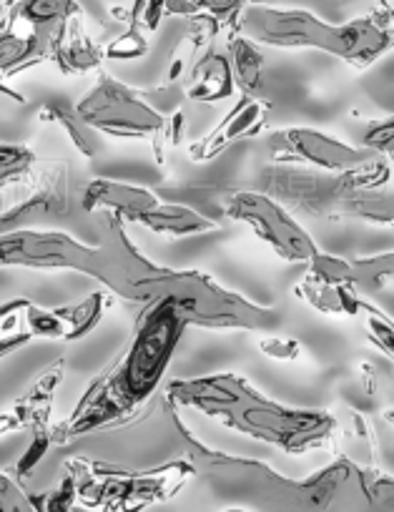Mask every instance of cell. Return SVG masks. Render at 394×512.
Listing matches in <instances>:
<instances>
[{
  "label": "cell",
  "mask_w": 394,
  "mask_h": 512,
  "mask_svg": "<svg viewBox=\"0 0 394 512\" xmlns=\"http://www.w3.org/2000/svg\"><path fill=\"white\" fill-rule=\"evenodd\" d=\"M186 329L189 324L174 302L151 299L123 352L88 384L68 420L51 427L53 445H68L134 417L164 382Z\"/></svg>",
  "instance_id": "6da1fadb"
},
{
  "label": "cell",
  "mask_w": 394,
  "mask_h": 512,
  "mask_svg": "<svg viewBox=\"0 0 394 512\" xmlns=\"http://www.w3.org/2000/svg\"><path fill=\"white\" fill-rule=\"evenodd\" d=\"M108 239L88 246L63 231L13 229L0 234V269H46V272H78L98 279L108 292L126 302L149 304L161 299L171 267L149 262L123 231L121 219L103 214Z\"/></svg>",
  "instance_id": "7a4b0ae2"
},
{
  "label": "cell",
  "mask_w": 394,
  "mask_h": 512,
  "mask_svg": "<svg viewBox=\"0 0 394 512\" xmlns=\"http://www.w3.org/2000/svg\"><path fill=\"white\" fill-rule=\"evenodd\" d=\"M166 397L171 405L201 412L229 430L269 442L289 455L332 445L337 430V420L329 412L279 405L254 390L249 379L231 372L176 379L169 384Z\"/></svg>",
  "instance_id": "3957f363"
},
{
  "label": "cell",
  "mask_w": 394,
  "mask_h": 512,
  "mask_svg": "<svg viewBox=\"0 0 394 512\" xmlns=\"http://www.w3.org/2000/svg\"><path fill=\"white\" fill-rule=\"evenodd\" d=\"M236 33L256 46L314 48L354 68H367L392 51V3L382 0L372 16L347 23L322 21L309 8L246 6Z\"/></svg>",
  "instance_id": "277c9868"
},
{
  "label": "cell",
  "mask_w": 394,
  "mask_h": 512,
  "mask_svg": "<svg viewBox=\"0 0 394 512\" xmlns=\"http://www.w3.org/2000/svg\"><path fill=\"white\" fill-rule=\"evenodd\" d=\"M66 475L73 480L76 502L86 507L154 505L174 497L196 475L191 460H176L151 470H128L103 462L68 460Z\"/></svg>",
  "instance_id": "5b68a950"
},
{
  "label": "cell",
  "mask_w": 394,
  "mask_h": 512,
  "mask_svg": "<svg viewBox=\"0 0 394 512\" xmlns=\"http://www.w3.org/2000/svg\"><path fill=\"white\" fill-rule=\"evenodd\" d=\"M174 302L186 324L206 329H269L277 324L272 307L249 302L241 294L221 287L214 277L189 269H174L164 297Z\"/></svg>",
  "instance_id": "8992f818"
},
{
  "label": "cell",
  "mask_w": 394,
  "mask_h": 512,
  "mask_svg": "<svg viewBox=\"0 0 394 512\" xmlns=\"http://www.w3.org/2000/svg\"><path fill=\"white\" fill-rule=\"evenodd\" d=\"M76 118L113 139H154L166 116L144 101L139 91L108 73H98L93 88L76 103Z\"/></svg>",
  "instance_id": "52a82bcc"
},
{
  "label": "cell",
  "mask_w": 394,
  "mask_h": 512,
  "mask_svg": "<svg viewBox=\"0 0 394 512\" xmlns=\"http://www.w3.org/2000/svg\"><path fill=\"white\" fill-rule=\"evenodd\" d=\"M221 216H229L231 221L246 224L279 259L284 262H312L319 246L309 236V231L292 216V211L284 209L277 199L256 191H234L226 194L221 204Z\"/></svg>",
  "instance_id": "ba28073f"
},
{
  "label": "cell",
  "mask_w": 394,
  "mask_h": 512,
  "mask_svg": "<svg viewBox=\"0 0 394 512\" xmlns=\"http://www.w3.org/2000/svg\"><path fill=\"white\" fill-rule=\"evenodd\" d=\"M269 156L277 164H304L327 174H342L364 161L374 159V154L364 149L344 144L334 136L314 131V128H282L269 136Z\"/></svg>",
  "instance_id": "9c48e42d"
},
{
  "label": "cell",
  "mask_w": 394,
  "mask_h": 512,
  "mask_svg": "<svg viewBox=\"0 0 394 512\" xmlns=\"http://www.w3.org/2000/svg\"><path fill=\"white\" fill-rule=\"evenodd\" d=\"M66 26L33 28L11 18L6 8L0 6V81H8L28 68L53 61V53Z\"/></svg>",
  "instance_id": "30bf717a"
},
{
  "label": "cell",
  "mask_w": 394,
  "mask_h": 512,
  "mask_svg": "<svg viewBox=\"0 0 394 512\" xmlns=\"http://www.w3.org/2000/svg\"><path fill=\"white\" fill-rule=\"evenodd\" d=\"M269 111H272V103L267 98L241 96L209 134L189 144V159L194 164H206V161H214L216 156L224 154L229 146L254 139L267 128Z\"/></svg>",
  "instance_id": "8fae6325"
},
{
  "label": "cell",
  "mask_w": 394,
  "mask_h": 512,
  "mask_svg": "<svg viewBox=\"0 0 394 512\" xmlns=\"http://www.w3.org/2000/svg\"><path fill=\"white\" fill-rule=\"evenodd\" d=\"M111 307V299L103 292H93L83 302L71 307H38L28 304L26 329L33 339H56V342H78L88 337L101 324L103 314Z\"/></svg>",
  "instance_id": "7c38bea8"
},
{
  "label": "cell",
  "mask_w": 394,
  "mask_h": 512,
  "mask_svg": "<svg viewBox=\"0 0 394 512\" xmlns=\"http://www.w3.org/2000/svg\"><path fill=\"white\" fill-rule=\"evenodd\" d=\"M159 201V196L151 189L123 181L96 179L83 189V209L91 214H113L121 221H131L141 211L151 209Z\"/></svg>",
  "instance_id": "4fadbf2b"
},
{
  "label": "cell",
  "mask_w": 394,
  "mask_h": 512,
  "mask_svg": "<svg viewBox=\"0 0 394 512\" xmlns=\"http://www.w3.org/2000/svg\"><path fill=\"white\" fill-rule=\"evenodd\" d=\"M134 224L144 226L151 234L161 236H196V234H209V231L219 229V221L209 219L204 211L194 209V206L176 204V201L159 199L151 209L141 211L134 216Z\"/></svg>",
  "instance_id": "5bb4252c"
},
{
  "label": "cell",
  "mask_w": 394,
  "mask_h": 512,
  "mask_svg": "<svg viewBox=\"0 0 394 512\" xmlns=\"http://www.w3.org/2000/svg\"><path fill=\"white\" fill-rule=\"evenodd\" d=\"M236 83L226 53L209 51L191 66L186 96L199 103H219L234 93Z\"/></svg>",
  "instance_id": "9a60e30c"
},
{
  "label": "cell",
  "mask_w": 394,
  "mask_h": 512,
  "mask_svg": "<svg viewBox=\"0 0 394 512\" xmlns=\"http://www.w3.org/2000/svg\"><path fill=\"white\" fill-rule=\"evenodd\" d=\"M53 63L66 76H83V73L98 71L103 63V48L93 43V38L83 31L81 16H73L58 41Z\"/></svg>",
  "instance_id": "2e32d148"
},
{
  "label": "cell",
  "mask_w": 394,
  "mask_h": 512,
  "mask_svg": "<svg viewBox=\"0 0 394 512\" xmlns=\"http://www.w3.org/2000/svg\"><path fill=\"white\" fill-rule=\"evenodd\" d=\"M294 292L309 307H314L322 314H329V317H362L364 309L369 307V302H364L359 289L349 287V284H324L304 277L294 287Z\"/></svg>",
  "instance_id": "e0dca14e"
},
{
  "label": "cell",
  "mask_w": 394,
  "mask_h": 512,
  "mask_svg": "<svg viewBox=\"0 0 394 512\" xmlns=\"http://www.w3.org/2000/svg\"><path fill=\"white\" fill-rule=\"evenodd\" d=\"M63 377H66V359H56V362L48 364L38 374L36 382L26 390V395L13 402L16 410L23 415V420H26L28 430L48 425L53 410V397H56L58 387L63 384Z\"/></svg>",
  "instance_id": "ac0fdd59"
},
{
  "label": "cell",
  "mask_w": 394,
  "mask_h": 512,
  "mask_svg": "<svg viewBox=\"0 0 394 512\" xmlns=\"http://www.w3.org/2000/svg\"><path fill=\"white\" fill-rule=\"evenodd\" d=\"M6 13L33 28H63L73 16H83L78 0H8Z\"/></svg>",
  "instance_id": "d6986e66"
},
{
  "label": "cell",
  "mask_w": 394,
  "mask_h": 512,
  "mask_svg": "<svg viewBox=\"0 0 394 512\" xmlns=\"http://www.w3.org/2000/svg\"><path fill=\"white\" fill-rule=\"evenodd\" d=\"M226 58H229L231 76H234V83L241 88V93L256 96L261 81H264V56H261L259 46L241 33H231Z\"/></svg>",
  "instance_id": "ffe728a7"
},
{
  "label": "cell",
  "mask_w": 394,
  "mask_h": 512,
  "mask_svg": "<svg viewBox=\"0 0 394 512\" xmlns=\"http://www.w3.org/2000/svg\"><path fill=\"white\" fill-rule=\"evenodd\" d=\"M28 304H31V299L26 297L0 304V359L23 349L33 339L26 329Z\"/></svg>",
  "instance_id": "44dd1931"
},
{
  "label": "cell",
  "mask_w": 394,
  "mask_h": 512,
  "mask_svg": "<svg viewBox=\"0 0 394 512\" xmlns=\"http://www.w3.org/2000/svg\"><path fill=\"white\" fill-rule=\"evenodd\" d=\"M38 156L28 146L0 144V191L16 189L33 174Z\"/></svg>",
  "instance_id": "7402d4cb"
},
{
  "label": "cell",
  "mask_w": 394,
  "mask_h": 512,
  "mask_svg": "<svg viewBox=\"0 0 394 512\" xmlns=\"http://www.w3.org/2000/svg\"><path fill=\"white\" fill-rule=\"evenodd\" d=\"M146 53H149V38L136 26H128L126 33L103 46V58L108 61H139Z\"/></svg>",
  "instance_id": "603a6c76"
},
{
  "label": "cell",
  "mask_w": 394,
  "mask_h": 512,
  "mask_svg": "<svg viewBox=\"0 0 394 512\" xmlns=\"http://www.w3.org/2000/svg\"><path fill=\"white\" fill-rule=\"evenodd\" d=\"M38 118L41 121H48V123H56V126H61L63 131H66V136L71 139V144L76 146L78 151H81L83 156H88V159H93V154H96V149H93L91 139H88V134L83 131L81 121L73 116H68L63 108L58 106H43L41 113H38Z\"/></svg>",
  "instance_id": "cb8c5ba5"
},
{
  "label": "cell",
  "mask_w": 394,
  "mask_h": 512,
  "mask_svg": "<svg viewBox=\"0 0 394 512\" xmlns=\"http://www.w3.org/2000/svg\"><path fill=\"white\" fill-rule=\"evenodd\" d=\"M31 432H33L31 445H28L26 452H23V455L18 457L16 467H13V472H11V475L16 477L18 482H23V480H26V477H31L33 470H36V467L41 465L43 457H46L48 450H51V447H53L51 427H48V425L46 427H36V430H31Z\"/></svg>",
  "instance_id": "d4e9b609"
},
{
  "label": "cell",
  "mask_w": 394,
  "mask_h": 512,
  "mask_svg": "<svg viewBox=\"0 0 394 512\" xmlns=\"http://www.w3.org/2000/svg\"><path fill=\"white\" fill-rule=\"evenodd\" d=\"M186 128H189V123H186L184 111H174L171 116L164 118V126H161V131L154 136V139H151L154 156L159 164H164L166 156H169V151H174L176 146L186 139Z\"/></svg>",
  "instance_id": "484cf974"
},
{
  "label": "cell",
  "mask_w": 394,
  "mask_h": 512,
  "mask_svg": "<svg viewBox=\"0 0 394 512\" xmlns=\"http://www.w3.org/2000/svg\"><path fill=\"white\" fill-rule=\"evenodd\" d=\"M0 512H41L36 497L28 495L11 472H0Z\"/></svg>",
  "instance_id": "4316f807"
},
{
  "label": "cell",
  "mask_w": 394,
  "mask_h": 512,
  "mask_svg": "<svg viewBox=\"0 0 394 512\" xmlns=\"http://www.w3.org/2000/svg\"><path fill=\"white\" fill-rule=\"evenodd\" d=\"M246 6H249L246 0H194L196 13L214 18L224 31L229 28L231 33H236V23H239V16Z\"/></svg>",
  "instance_id": "83f0119b"
},
{
  "label": "cell",
  "mask_w": 394,
  "mask_h": 512,
  "mask_svg": "<svg viewBox=\"0 0 394 512\" xmlns=\"http://www.w3.org/2000/svg\"><path fill=\"white\" fill-rule=\"evenodd\" d=\"M362 314H364V327H367V334L374 342V347H377L382 354H387V357H392L394 354L392 319H389L384 312H379L377 307H372V304H369Z\"/></svg>",
  "instance_id": "f1b7e54d"
},
{
  "label": "cell",
  "mask_w": 394,
  "mask_h": 512,
  "mask_svg": "<svg viewBox=\"0 0 394 512\" xmlns=\"http://www.w3.org/2000/svg\"><path fill=\"white\" fill-rule=\"evenodd\" d=\"M166 18L164 0H134L128 8V26L141 28L144 33H156Z\"/></svg>",
  "instance_id": "f546056e"
},
{
  "label": "cell",
  "mask_w": 394,
  "mask_h": 512,
  "mask_svg": "<svg viewBox=\"0 0 394 512\" xmlns=\"http://www.w3.org/2000/svg\"><path fill=\"white\" fill-rule=\"evenodd\" d=\"M394 149V121L392 118H384V121L374 123L364 134V151L374 156H382V159H389Z\"/></svg>",
  "instance_id": "4dcf8cb0"
},
{
  "label": "cell",
  "mask_w": 394,
  "mask_h": 512,
  "mask_svg": "<svg viewBox=\"0 0 394 512\" xmlns=\"http://www.w3.org/2000/svg\"><path fill=\"white\" fill-rule=\"evenodd\" d=\"M36 505L41 512H73V505H76V490H73L71 477H63L61 485H58L56 490L46 492V495H38Z\"/></svg>",
  "instance_id": "1f68e13d"
},
{
  "label": "cell",
  "mask_w": 394,
  "mask_h": 512,
  "mask_svg": "<svg viewBox=\"0 0 394 512\" xmlns=\"http://www.w3.org/2000/svg\"><path fill=\"white\" fill-rule=\"evenodd\" d=\"M259 349L261 354H267V357L279 359V362H294L302 354V342L294 337H264L259 339Z\"/></svg>",
  "instance_id": "d6a6232c"
},
{
  "label": "cell",
  "mask_w": 394,
  "mask_h": 512,
  "mask_svg": "<svg viewBox=\"0 0 394 512\" xmlns=\"http://www.w3.org/2000/svg\"><path fill=\"white\" fill-rule=\"evenodd\" d=\"M249 6H317V8H332V11H339V8L347 3V0H246Z\"/></svg>",
  "instance_id": "836d02e7"
},
{
  "label": "cell",
  "mask_w": 394,
  "mask_h": 512,
  "mask_svg": "<svg viewBox=\"0 0 394 512\" xmlns=\"http://www.w3.org/2000/svg\"><path fill=\"white\" fill-rule=\"evenodd\" d=\"M21 430H28L26 420H23L21 412L16 410V405L11 407V410L0 412V437L11 435V432H21Z\"/></svg>",
  "instance_id": "e575fe53"
},
{
  "label": "cell",
  "mask_w": 394,
  "mask_h": 512,
  "mask_svg": "<svg viewBox=\"0 0 394 512\" xmlns=\"http://www.w3.org/2000/svg\"><path fill=\"white\" fill-rule=\"evenodd\" d=\"M149 505H128V507H86V505H73V512H144Z\"/></svg>",
  "instance_id": "d590c367"
},
{
  "label": "cell",
  "mask_w": 394,
  "mask_h": 512,
  "mask_svg": "<svg viewBox=\"0 0 394 512\" xmlns=\"http://www.w3.org/2000/svg\"><path fill=\"white\" fill-rule=\"evenodd\" d=\"M359 372H362V384L367 395H374V387H377V369L372 364H359Z\"/></svg>",
  "instance_id": "8d00e7d4"
}]
</instances>
